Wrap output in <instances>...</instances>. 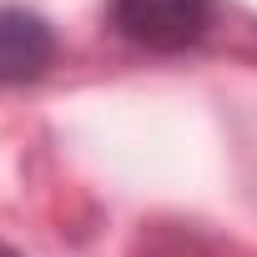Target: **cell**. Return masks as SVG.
Returning <instances> with one entry per match:
<instances>
[{
    "mask_svg": "<svg viewBox=\"0 0 257 257\" xmlns=\"http://www.w3.org/2000/svg\"><path fill=\"white\" fill-rule=\"evenodd\" d=\"M0 257H21V252H11V247H6V242H0Z\"/></svg>",
    "mask_w": 257,
    "mask_h": 257,
    "instance_id": "3957f363",
    "label": "cell"
},
{
    "mask_svg": "<svg viewBox=\"0 0 257 257\" xmlns=\"http://www.w3.org/2000/svg\"><path fill=\"white\" fill-rule=\"evenodd\" d=\"M51 61H56V31L26 6H0V86L41 81Z\"/></svg>",
    "mask_w": 257,
    "mask_h": 257,
    "instance_id": "7a4b0ae2",
    "label": "cell"
},
{
    "mask_svg": "<svg viewBox=\"0 0 257 257\" xmlns=\"http://www.w3.org/2000/svg\"><path fill=\"white\" fill-rule=\"evenodd\" d=\"M217 0H111V26L157 56L187 51L212 31Z\"/></svg>",
    "mask_w": 257,
    "mask_h": 257,
    "instance_id": "6da1fadb",
    "label": "cell"
}]
</instances>
